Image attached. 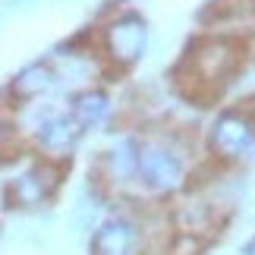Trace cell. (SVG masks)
<instances>
[{
	"label": "cell",
	"mask_w": 255,
	"mask_h": 255,
	"mask_svg": "<svg viewBox=\"0 0 255 255\" xmlns=\"http://www.w3.org/2000/svg\"><path fill=\"white\" fill-rule=\"evenodd\" d=\"M139 142L135 139H123L117 142L111 151H107V167H111L114 180H129L135 176V167H139Z\"/></svg>",
	"instance_id": "cell-10"
},
{
	"label": "cell",
	"mask_w": 255,
	"mask_h": 255,
	"mask_svg": "<svg viewBox=\"0 0 255 255\" xmlns=\"http://www.w3.org/2000/svg\"><path fill=\"white\" fill-rule=\"evenodd\" d=\"M104 47L117 66H132L135 60H142L148 47V22L139 13L117 16L104 32Z\"/></svg>",
	"instance_id": "cell-2"
},
{
	"label": "cell",
	"mask_w": 255,
	"mask_h": 255,
	"mask_svg": "<svg viewBox=\"0 0 255 255\" xmlns=\"http://www.w3.org/2000/svg\"><path fill=\"white\" fill-rule=\"evenodd\" d=\"M3 135H6V126H3V120H0V142H3Z\"/></svg>",
	"instance_id": "cell-13"
},
{
	"label": "cell",
	"mask_w": 255,
	"mask_h": 255,
	"mask_svg": "<svg viewBox=\"0 0 255 255\" xmlns=\"http://www.w3.org/2000/svg\"><path fill=\"white\" fill-rule=\"evenodd\" d=\"M9 6H25V3H32V0H6Z\"/></svg>",
	"instance_id": "cell-12"
},
{
	"label": "cell",
	"mask_w": 255,
	"mask_h": 255,
	"mask_svg": "<svg viewBox=\"0 0 255 255\" xmlns=\"http://www.w3.org/2000/svg\"><path fill=\"white\" fill-rule=\"evenodd\" d=\"M237 44L227 38H208L199 41L186 54L180 66V79L186 82V92L195 98H211L221 92V85L230 79V73L237 70Z\"/></svg>",
	"instance_id": "cell-1"
},
{
	"label": "cell",
	"mask_w": 255,
	"mask_h": 255,
	"mask_svg": "<svg viewBox=\"0 0 255 255\" xmlns=\"http://www.w3.org/2000/svg\"><path fill=\"white\" fill-rule=\"evenodd\" d=\"M142 230L129 218H111L92 233V255H142Z\"/></svg>",
	"instance_id": "cell-6"
},
{
	"label": "cell",
	"mask_w": 255,
	"mask_h": 255,
	"mask_svg": "<svg viewBox=\"0 0 255 255\" xmlns=\"http://www.w3.org/2000/svg\"><path fill=\"white\" fill-rule=\"evenodd\" d=\"M240 255H255V240H249V243H246V246H243V249H240Z\"/></svg>",
	"instance_id": "cell-11"
},
{
	"label": "cell",
	"mask_w": 255,
	"mask_h": 255,
	"mask_svg": "<svg viewBox=\"0 0 255 255\" xmlns=\"http://www.w3.org/2000/svg\"><path fill=\"white\" fill-rule=\"evenodd\" d=\"M79 135H82V126L76 123L70 114H57V117H51V120H44L38 126V145L51 154L70 151L73 145L79 142Z\"/></svg>",
	"instance_id": "cell-7"
},
{
	"label": "cell",
	"mask_w": 255,
	"mask_h": 255,
	"mask_svg": "<svg viewBox=\"0 0 255 255\" xmlns=\"http://www.w3.org/2000/svg\"><path fill=\"white\" fill-rule=\"evenodd\" d=\"M111 111V101H107L104 92H98V88H88V92H79L73 98V107H70V117L76 123L88 129V126H98L107 117Z\"/></svg>",
	"instance_id": "cell-9"
},
{
	"label": "cell",
	"mask_w": 255,
	"mask_h": 255,
	"mask_svg": "<svg viewBox=\"0 0 255 255\" xmlns=\"http://www.w3.org/2000/svg\"><path fill=\"white\" fill-rule=\"evenodd\" d=\"M135 173L142 176V183L154 192H170L183 180V161L180 154H173L164 145H148L139 151V167Z\"/></svg>",
	"instance_id": "cell-5"
},
{
	"label": "cell",
	"mask_w": 255,
	"mask_h": 255,
	"mask_svg": "<svg viewBox=\"0 0 255 255\" xmlns=\"http://www.w3.org/2000/svg\"><path fill=\"white\" fill-rule=\"evenodd\" d=\"M208 139H211V148L218 151L221 158H240L255 142V117L249 114V107L224 111L218 120L211 123Z\"/></svg>",
	"instance_id": "cell-4"
},
{
	"label": "cell",
	"mask_w": 255,
	"mask_h": 255,
	"mask_svg": "<svg viewBox=\"0 0 255 255\" xmlns=\"http://www.w3.org/2000/svg\"><path fill=\"white\" fill-rule=\"evenodd\" d=\"M57 85V73L47 63H28L25 70L16 73L13 79V95L19 101H35V98L47 95Z\"/></svg>",
	"instance_id": "cell-8"
},
{
	"label": "cell",
	"mask_w": 255,
	"mask_h": 255,
	"mask_svg": "<svg viewBox=\"0 0 255 255\" xmlns=\"http://www.w3.org/2000/svg\"><path fill=\"white\" fill-rule=\"evenodd\" d=\"M57 183H60V167L57 164H32L28 170H22L13 183L6 186V205L9 208H41V205L54 195Z\"/></svg>",
	"instance_id": "cell-3"
}]
</instances>
